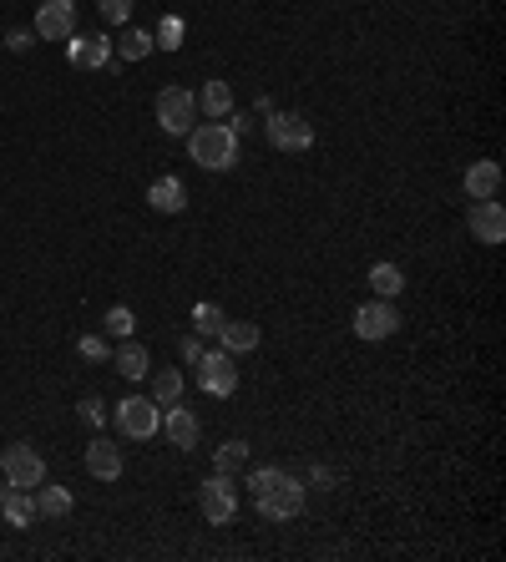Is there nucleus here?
Listing matches in <instances>:
<instances>
[{"mask_svg":"<svg viewBox=\"0 0 506 562\" xmlns=\"http://www.w3.org/2000/svg\"><path fill=\"white\" fill-rule=\"evenodd\" d=\"M471 233H476V244H506V208L496 198H476L471 203Z\"/></svg>","mask_w":506,"mask_h":562,"instance_id":"11","label":"nucleus"},{"mask_svg":"<svg viewBox=\"0 0 506 562\" xmlns=\"http://www.w3.org/2000/svg\"><path fill=\"white\" fill-rule=\"evenodd\" d=\"M41 41H66L76 31V0H46L36 11V26H31Z\"/></svg>","mask_w":506,"mask_h":562,"instance_id":"9","label":"nucleus"},{"mask_svg":"<svg viewBox=\"0 0 506 562\" xmlns=\"http://www.w3.org/2000/svg\"><path fill=\"white\" fill-rule=\"evenodd\" d=\"M370 289H375V299H400L405 274H400L395 264H375V269H370Z\"/></svg>","mask_w":506,"mask_h":562,"instance_id":"22","label":"nucleus"},{"mask_svg":"<svg viewBox=\"0 0 506 562\" xmlns=\"http://www.w3.org/2000/svg\"><path fill=\"white\" fill-rule=\"evenodd\" d=\"M112 365H117L122 380H142V375H147V350H142L137 340H122V350L112 355Z\"/></svg>","mask_w":506,"mask_h":562,"instance_id":"20","label":"nucleus"},{"mask_svg":"<svg viewBox=\"0 0 506 562\" xmlns=\"http://www.w3.org/2000/svg\"><path fill=\"white\" fill-rule=\"evenodd\" d=\"M152 400L157 406H178L183 400V370H157L152 375Z\"/></svg>","mask_w":506,"mask_h":562,"instance_id":"21","label":"nucleus"},{"mask_svg":"<svg viewBox=\"0 0 506 562\" xmlns=\"http://www.w3.org/2000/svg\"><path fill=\"white\" fill-rule=\"evenodd\" d=\"M147 203H152V213H183V203H188L183 178H157V183L147 188Z\"/></svg>","mask_w":506,"mask_h":562,"instance_id":"16","label":"nucleus"},{"mask_svg":"<svg viewBox=\"0 0 506 562\" xmlns=\"http://www.w3.org/2000/svg\"><path fill=\"white\" fill-rule=\"evenodd\" d=\"M400 330V309H395V299H370V304H360L355 309V335L360 340H390Z\"/></svg>","mask_w":506,"mask_h":562,"instance_id":"8","label":"nucleus"},{"mask_svg":"<svg viewBox=\"0 0 506 562\" xmlns=\"http://www.w3.org/2000/svg\"><path fill=\"white\" fill-rule=\"evenodd\" d=\"M243 461H248V441H228V446H218V456H213L218 471H238Z\"/></svg>","mask_w":506,"mask_h":562,"instance_id":"26","label":"nucleus"},{"mask_svg":"<svg viewBox=\"0 0 506 562\" xmlns=\"http://www.w3.org/2000/svg\"><path fill=\"white\" fill-rule=\"evenodd\" d=\"M203 355H208V350H203V335H188V340H183V360H188V365H198Z\"/></svg>","mask_w":506,"mask_h":562,"instance_id":"32","label":"nucleus"},{"mask_svg":"<svg viewBox=\"0 0 506 562\" xmlns=\"http://www.w3.org/2000/svg\"><path fill=\"white\" fill-rule=\"evenodd\" d=\"M162 436L173 441V446H183V451H193L198 446V416L188 406H167L162 411Z\"/></svg>","mask_w":506,"mask_h":562,"instance_id":"13","label":"nucleus"},{"mask_svg":"<svg viewBox=\"0 0 506 562\" xmlns=\"http://www.w3.org/2000/svg\"><path fill=\"white\" fill-rule=\"evenodd\" d=\"M0 517H6L11 527H31V522H36V502H31V492H21V487H16V492L6 497V507H0Z\"/></svg>","mask_w":506,"mask_h":562,"instance_id":"23","label":"nucleus"},{"mask_svg":"<svg viewBox=\"0 0 506 562\" xmlns=\"http://www.w3.org/2000/svg\"><path fill=\"white\" fill-rule=\"evenodd\" d=\"M223 309L218 304H193V335H208V340H218V330H223Z\"/></svg>","mask_w":506,"mask_h":562,"instance_id":"24","label":"nucleus"},{"mask_svg":"<svg viewBox=\"0 0 506 562\" xmlns=\"http://www.w3.org/2000/svg\"><path fill=\"white\" fill-rule=\"evenodd\" d=\"M152 46H162V51H178V46H183V21L167 16V21L157 26V41H152Z\"/></svg>","mask_w":506,"mask_h":562,"instance_id":"29","label":"nucleus"},{"mask_svg":"<svg viewBox=\"0 0 506 562\" xmlns=\"http://www.w3.org/2000/svg\"><path fill=\"white\" fill-rule=\"evenodd\" d=\"M11 492H16V487H11V481H6V487H0V507H6V497H11Z\"/></svg>","mask_w":506,"mask_h":562,"instance_id":"34","label":"nucleus"},{"mask_svg":"<svg viewBox=\"0 0 506 562\" xmlns=\"http://www.w3.org/2000/svg\"><path fill=\"white\" fill-rule=\"evenodd\" d=\"M248 487L253 497H259V512L269 522H289L304 512V481L279 471V466H259V471H248Z\"/></svg>","mask_w":506,"mask_h":562,"instance_id":"1","label":"nucleus"},{"mask_svg":"<svg viewBox=\"0 0 506 562\" xmlns=\"http://www.w3.org/2000/svg\"><path fill=\"white\" fill-rule=\"evenodd\" d=\"M132 6H137V0H97V11H102L107 26H127L132 21Z\"/></svg>","mask_w":506,"mask_h":562,"instance_id":"27","label":"nucleus"},{"mask_svg":"<svg viewBox=\"0 0 506 562\" xmlns=\"http://www.w3.org/2000/svg\"><path fill=\"white\" fill-rule=\"evenodd\" d=\"M0 471H6L11 487L36 492L41 481H46V456H41L31 441H16V446H6V456H0Z\"/></svg>","mask_w":506,"mask_h":562,"instance_id":"4","label":"nucleus"},{"mask_svg":"<svg viewBox=\"0 0 506 562\" xmlns=\"http://www.w3.org/2000/svg\"><path fill=\"white\" fill-rule=\"evenodd\" d=\"M76 350H81V360H112V345H107L102 335H87Z\"/></svg>","mask_w":506,"mask_h":562,"instance_id":"30","label":"nucleus"},{"mask_svg":"<svg viewBox=\"0 0 506 562\" xmlns=\"http://www.w3.org/2000/svg\"><path fill=\"white\" fill-rule=\"evenodd\" d=\"M6 46H11V51H31V31H11Z\"/></svg>","mask_w":506,"mask_h":562,"instance_id":"33","label":"nucleus"},{"mask_svg":"<svg viewBox=\"0 0 506 562\" xmlns=\"http://www.w3.org/2000/svg\"><path fill=\"white\" fill-rule=\"evenodd\" d=\"M264 132H269V142L279 152H309L314 147V122L304 112H269Z\"/></svg>","mask_w":506,"mask_h":562,"instance_id":"7","label":"nucleus"},{"mask_svg":"<svg viewBox=\"0 0 506 562\" xmlns=\"http://www.w3.org/2000/svg\"><path fill=\"white\" fill-rule=\"evenodd\" d=\"M147 51H152V31H122L117 36V56L122 61H142Z\"/></svg>","mask_w":506,"mask_h":562,"instance_id":"25","label":"nucleus"},{"mask_svg":"<svg viewBox=\"0 0 506 562\" xmlns=\"http://www.w3.org/2000/svg\"><path fill=\"white\" fill-rule=\"evenodd\" d=\"M137 330V319H132V309L127 304H117V309H107V335H117V340H127Z\"/></svg>","mask_w":506,"mask_h":562,"instance_id":"28","label":"nucleus"},{"mask_svg":"<svg viewBox=\"0 0 506 562\" xmlns=\"http://www.w3.org/2000/svg\"><path fill=\"white\" fill-rule=\"evenodd\" d=\"M87 471H92L97 481H117V476H122V446H112L107 436H97V441L87 446Z\"/></svg>","mask_w":506,"mask_h":562,"instance_id":"14","label":"nucleus"},{"mask_svg":"<svg viewBox=\"0 0 506 562\" xmlns=\"http://www.w3.org/2000/svg\"><path fill=\"white\" fill-rule=\"evenodd\" d=\"M188 152H193V163L208 168V173H228L238 163V137L228 122H198L188 132Z\"/></svg>","mask_w":506,"mask_h":562,"instance_id":"2","label":"nucleus"},{"mask_svg":"<svg viewBox=\"0 0 506 562\" xmlns=\"http://www.w3.org/2000/svg\"><path fill=\"white\" fill-rule=\"evenodd\" d=\"M81 421H87V426H102V421H107L102 400H81Z\"/></svg>","mask_w":506,"mask_h":562,"instance_id":"31","label":"nucleus"},{"mask_svg":"<svg viewBox=\"0 0 506 562\" xmlns=\"http://www.w3.org/2000/svg\"><path fill=\"white\" fill-rule=\"evenodd\" d=\"M466 193H471V203L476 198H496L501 193V168L496 163H471L466 168Z\"/></svg>","mask_w":506,"mask_h":562,"instance_id":"18","label":"nucleus"},{"mask_svg":"<svg viewBox=\"0 0 506 562\" xmlns=\"http://www.w3.org/2000/svg\"><path fill=\"white\" fill-rule=\"evenodd\" d=\"M31 502H36V517H66L71 512V492L66 487H46V481L31 492Z\"/></svg>","mask_w":506,"mask_h":562,"instance_id":"19","label":"nucleus"},{"mask_svg":"<svg viewBox=\"0 0 506 562\" xmlns=\"http://www.w3.org/2000/svg\"><path fill=\"white\" fill-rule=\"evenodd\" d=\"M117 431L127 436V441H152L157 431H162V406L152 395H127V400H117Z\"/></svg>","mask_w":506,"mask_h":562,"instance_id":"3","label":"nucleus"},{"mask_svg":"<svg viewBox=\"0 0 506 562\" xmlns=\"http://www.w3.org/2000/svg\"><path fill=\"white\" fill-rule=\"evenodd\" d=\"M198 112H203V117H213V122H223V117L233 112V87H228V82H203V92H198Z\"/></svg>","mask_w":506,"mask_h":562,"instance_id":"17","label":"nucleus"},{"mask_svg":"<svg viewBox=\"0 0 506 562\" xmlns=\"http://www.w3.org/2000/svg\"><path fill=\"white\" fill-rule=\"evenodd\" d=\"M193 117H198V97L188 87H162L157 92V127L173 132V137H188L193 132Z\"/></svg>","mask_w":506,"mask_h":562,"instance_id":"5","label":"nucleus"},{"mask_svg":"<svg viewBox=\"0 0 506 562\" xmlns=\"http://www.w3.org/2000/svg\"><path fill=\"white\" fill-rule=\"evenodd\" d=\"M218 345H223L228 355H248V350H259V325H253V319H223Z\"/></svg>","mask_w":506,"mask_h":562,"instance_id":"15","label":"nucleus"},{"mask_svg":"<svg viewBox=\"0 0 506 562\" xmlns=\"http://www.w3.org/2000/svg\"><path fill=\"white\" fill-rule=\"evenodd\" d=\"M198 380H203L208 395H233V390H238V365H233V355H228V350L203 355V360H198Z\"/></svg>","mask_w":506,"mask_h":562,"instance_id":"10","label":"nucleus"},{"mask_svg":"<svg viewBox=\"0 0 506 562\" xmlns=\"http://www.w3.org/2000/svg\"><path fill=\"white\" fill-rule=\"evenodd\" d=\"M198 512L213 522V527H223V522H233V512H238V487H233V476L228 471H213L203 487H198Z\"/></svg>","mask_w":506,"mask_h":562,"instance_id":"6","label":"nucleus"},{"mask_svg":"<svg viewBox=\"0 0 506 562\" xmlns=\"http://www.w3.org/2000/svg\"><path fill=\"white\" fill-rule=\"evenodd\" d=\"M66 61L71 66H81V71H97V66H107L112 61V41L107 36H66Z\"/></svg>","mask_w":506,"mask_h":562,"instance_id":"12","label":"nucleus"}]
</instances>
